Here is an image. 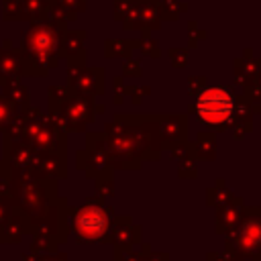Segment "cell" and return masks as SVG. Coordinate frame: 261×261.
I'll return each instance as SVG.
<instances>
[{"instance_id": "6da1fadb", "label": "cell", "mask_w": 261, "mask_h": 261, "mask_svg": "<svg viewBox=\"0 0 261 261\" xmlns=\"http://www.w3.org/2000/svg\"><path fill=\"white\" fill-rule=\"evenodd\" d=\"M230 110H232V100L222 90H208L198 100V112L208 122H220L228 118Z\"/></svg>"}]
</instances>
